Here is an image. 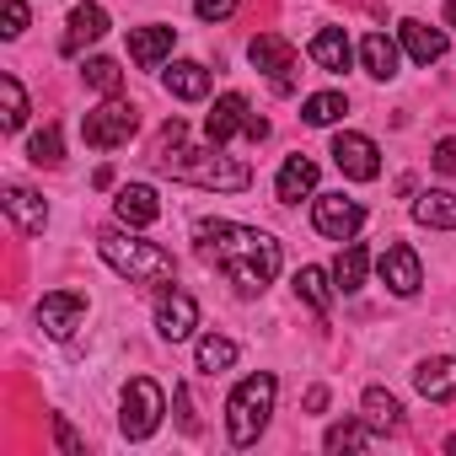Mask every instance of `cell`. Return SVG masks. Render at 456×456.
Returning <instances> with one entry per match:
<instances>
[{
    "label": "cell",
    "mask_w": 456,
    "mask_h": 456,
    "mask_svg": "<svg viewBox=\"0 0 456 456\" xmlns=\"http://www.w3.org/2000/svg\"><path fill=\"white\" fill-rule=\"evenodd\" d=\"M199 258L209 269H220L242 296H258L274 274H280V242L253 232V225L237 220H199Z\"/></svg>",
    "instance_id": "obj_1"
},
{
    "label": "cell",
    "mask_w": 456,
    "mask_h": 456,
    "mask_svg": "<svg viewBox=\"0 0 456 456\" xmlns=\"http://www.w3.org/2000/svg\"><path fill=\"white\" fill-rule=\"evenodd\" d=\"M151 167L167 172V177H183V183H199V188H215V193H242L253 188V167L220 156V145L209 140L204 151L183 145V118H167L156 145H151Z\"/></svg>",
    "instance_id": "obj_2"
},
{
    "label": "cell",
    "mask_w": 456,
    "mask_h": 456,
    "mask_svg": "<svg viewBox=\"0 0 456 456\" xmlns=\"http://www.w3.org/2000/svg\"><path fill=\"white\" fill-rule=\"evenodd\" d=\"M97 248H102V258H108V264L129 280V285H167V280L177 274V258H172L167 248L145 242V237L102 232V237H97Z\"/></svg>",
    "instance_id": "obj_3"
},
{
    "label": "cell",
    "mask_w": 456,
    "mask_h": 456,
    "mask_svg": "<svg viewBox=\"0 0 456 456\" xmlns=\"http://www.w3.org/2000/svg\"><path fill=\"white\" fill-rule=\"evenodd\" d=\"M274 392H280V381L269 376V370H258V376H248L237 392H232V419H225V429H232V445H253L258 435H264V424H269V413H274Z\"/></svg>",
    "instance_id": "obj_4"
},
{
    "label": "cell",
    "mask_w": 456,
    "mask_h": 456,
    "mask_svg": "<svg viewBox=\"0 0 456 456\" xmlns=\"http://www.w3.org/2000/svg\"><path fill=\"white\" fill-rule=\"evenodd\" d=\"M134 129H140V113H134V102H124V97H108L102 108H92V113L81 118V140H86L92 151H118V145L134 140Z\"/></svg>",
    "instance_id": "obj_5"
},
{
    "label": "cell",
    "mask_w": 456,
    "mask_h": 456,
    "mask_svg": "<svg viewBox=\"0 0 456 456\" xmlns=\"http://www.w3.org/2000/svg\"><path fill=\"white\" fill-rule=\"evenodd\" d=\"M161 413H167V397H161V387L151 381V376H134L129 387H124V435L129 440H145V435H156V424H161Z\"/></svg>",
    "instance_id": "obj_6"
},
{
    "label": "cell",
    "mask_w": 456,
    "mask_h": 456,
    "mask_svg": "<svg viewBox=\"0 0 456 456\" xmlns=\"http://www.w3.org/2000/svg\"><path fill=\"white\" fill-rule=\"evenodd\" d=\"M204 129H209V140H215V145H225L232 134H248V140H264V134H269V124L248 108V97H242V92H225V97L215 102V113L204 118Z\"/></svg>",
    "instance_id": "obj_7"
},
{
    "label": "cell",
    "mask_w": 456,
    "mask_h": 456,
    "mask_svg": "<svg viewBox=\"0 0 456 456\" xmlns=\"http://www.w3.org/2000/svg\"><path fill=\"white\" fill-rule=\"evenodd\" d=\"M248 54H253V65L274 81V92H290V86H296V49H290V38L258 33V38L248 44Z\"/></svg>",
    "instance_id": "obj_8"
},
{
    "label": "cell",
    "mask_w": 456,
    "mask_h": 456,
    "mask_svg": "<svg viewBox=\"0 0 456 456\" xmlns=\"http://www.w3.org/2000/svg\"><path fill=\"white\" fill-rule=\"evenodd\" d=\"M81 322H86V296H81V290H49V296L38 301V328H44L49 338H70Z\"/></svg>",
    "instance_id": "obj_9"
},
{
    "label": "cell",
    "mask_w": 456,
    "mask_h": 456,
    "mask_svg": "<svg viewBox=\"0 0 456 456\" xmlns=\"http://www.w3.org/2000/svg\"><path fill=\"white\" fill-rule=\"evenodd\" d=\"M312 220H317V232H322V237H333V242H354V232L365 225V209H360L354 199H344V193H322L317 209H312Z\"/></svg>",
    "instance_id": "obj_10"
},
{
    "label": "cell",
    "mask_w": 456,
    "mask_h": 456,
    "mask_svg": "<svg viewBox=\"0 0 456 456\" xmlns=\"http://www.w3.org/2000/svg\"><path fill=\"white\" fill-rule=\"evenodd\" d=\"M376 269H381V280L392 285V296H419V285H424V269H419V253L408 248V242H392L381 258H376Z\"/></svg>",
    "instance_id": "obj_11"
},
{
    "label": "cell",
    "mask_w": 456,
    "mask_h": 456,
    "mask_svg": "<svg viewBox=\"0 0 456 456\" xmlns=\"http://www.w3.org/2000/svg\"><path fill=\"white\" fill-rule=\"evenodd\" d=\"M333 161H338V172L354 177V183H370V177L381 172L376 140H365V134H338V140H333Z\"/></svg>",
    "instance_id": "obj_12"
},
{
    "label": "cell",
    "mask_w": 456,
    "mask_h": 456,
    "mask_svg": "<svg viewBox=\"0 0 456 456\" xmlns=\"http://www.w3.org/2000/svg\"><path fill=\"white\" fill-rule=\"evenodd\" d=\"M156 328H161V338H188L193 328H199V301L193 296H183V290H167L161 301H156Z\"/></svg>",
    "instance_id": "obj_13"
},
{
    "label": "cell",
    "mask_w": 456,
    "mask_h": 456,
    "mask_svg": "<svg viewBox=\"0 0 456 456\" xmlns=\"http://www.w3.org/2000/svg\"><path fill=\"white\" fill-rule=\"evenodd\" d=\"M113 209H118L124 225H156V220H161V199H156V188H145V183H124L118 199H113Z\"/></svg>",
    "instance_id": "obj_14"
},
{
    "label": "cell",
    "mask_w": 456,
    "mask_h": 456,
    "mask_svg": "<svg viewBox=\"0 0 456 456\" xmlns=\"http://www.w3.org/2000/svg\"><path fill=\"white\" fill-rule=\"evenodd\" d=\"M413 387H419L429 403H456V360H445V354L424 360V365L413 370Z\"/></svg>",
    "instance_id": "obj_15"
},
{
    "label": "cell",
    "mask_w": 456,
    "mask_h": 456,
    "mask_svg": "<svg viewBox=\"0 0 456 456\" xmlns=\"http://www.w3.org/2000/svg\"><path fill=\"white\" fill-rule=\"evenodd\" d=\"M172 44H177L172 28H129V54H134L140 70H156V65L172 54Z\"/></svg>",
    "instance_id": "obj_16"
},
{
    "label": "cell",
    "mask_w": 456,
    "mask_h": 456,
    "mask_svg": "<svg viewBox=\"0 0 456 456\" xmlns=\"http://www.w3.org/2000/svg\"><path fill=\"white\" fill-rule=\"evenodd\" d=\"M6 215L17 220V232H44V220H49V204H44V193H33V188H6Z\"/></svg>",
    "instance_id": "obj_17"
},
{
    "label": "cell",
    "mask_w": 456,
    "mask_h": 456,
    "mask_svg": "<svg viewBox=\"0 0 456 456\" xmlns=\"http://www.w3.org/2000/svg\"><path fill=\"white\" fill-rule=\"evenodd\" d=\"M102 33H108V12H102V6H76V12H70V33H65L60 49H65V54H81V49L97 44Z\"/></svg>",
    "instance_id": "obj_18"
},
{
    "label": "cell",
    "mask_w": 456,
    "mask_h": 456,
    "mask_svg": "<svg viewBox=\"0 0 456 456\" xmlns=\"http://www.w3.org/2000/svg\"><path fill=\"white\" fill-rule=\"evenodd\" d=\"M397 33H403V44H408V54L419 60V65H435L440 54H445V33L440 28H429V22H397Z\"/></svg>",
    "instance_id": "obj_19"
},
{
    "label": "cell",
    "mask_w": 456,
    "mask_h": 456,
    "mask_svg": "<svg viewBox=\"0 0 456 456\" xmlns=\"http://www.w3.org/2000/svg\"><path fill=\"white\" fill-rule=\"evenodd\" d=\"M312 188H317V161L312 156H285V167H280V204H296Z\"/></svg>",
    "instance_id": "obj_20"
},
{
    "label": "cell",
    "mask_w": 456,
    "mask_h": 456,
    "mask_svg": "<svg viewBox=\"0 0 456 456\" xmlns=\"http://www.w3.org/2000/svg\"><path fill=\"white\" fill-rule=\"evenodd\" d=\"M167 92L183 97V102H199V97H209V70H204L199 60H177V65L167 70Z\"/></svg>",
    "instance_id": "obj_21"
},
{
    "label": "cell",
    "mask_w": 456,
    "mask_h": 456,
    "mask_svg": "<svg viewBox=\"0 0 456 456\" xmlns=\"http://www.w3.org/2000/svg\"><path fill=\"white\" fill-rule=\"evenodd\" d=\"M413 220H419V225H435V232H456V193H445V188L424 193V199L413 204Z\"/></svg>",
    "instance_id": "obj_22"
},
{
    "label": "cell",
    "mask_w": 456,
    "mask_h": 456,
    "mask_svg": "<svg viewBox=\"0 0 456 456\" xmlns=\"http://www.w3.org/2000/svg\"><path fill=\"white\" fill-rule=\"evenodd\" d=\"M312 60H317L322 70L344 76V70H349V38H344L338 28H322V33L312 38Z\"/></svg>",
    "instance_id": "obj_23"
},
{
    "label": "cell",
    "mask_w": 456,
    "mask_h": 456,
    "mask_svg": "<svg viewBox=\"0 0 456 456\" xmlns=\"http://www.w3.org/2000/svg\"><path fill=\"white\" fill-rule=\"evenodd\" d=\"M360 60H365V70H370L376 81H392V76H397V44H392L387 33H370V38L360 44Z\"/></svg>",
    "instance_id": "obj_24"
},
{
    "label": "cell",
    "mask_w": 456,
    "mask_h": 456,
    "mask_svg": "<svg viewBox=\"0 0 456 456\" xmlns=\"http://www.w3.org/2000/svg\"><path fill=\"white\" fill-rule=\"evenodd\" d=\"M365 269H370V253H365L360 242H344V253H338V264H333L338 290H344V296H354V290L365 285Z\"/></svg>",
    "instance_id": "obj_25"
},
{
    "label": "cell",
    "mask_w": 456,
    "mask_h": 456,
    "mask_svg": "<svg viewBox=\"0 0 456 456\" xmlns=\"http://www.w3.org/2000/svg\"><path fill=\"white\" fill-rule=\"evenodd\" d=\"M381 440V429L365 419V424H354V419H344V424H333L328 435H322V445L328 451H360V445H376Z\"/></svg>",
    "instance_id": "obj_26"
},
{
    "label": "cell",
    "mask_w": 456,
    "mask_h": 456,
    "mask_svg": "<svg viewBox=\"0 0 456 456\" xmlns=\"http://www.w3.org/2000/svg\"><path fill=\"white\" fill-rule=\"evenodd\" d=\"M365 419L387 435V429H403V403L392 397V392H381V387H370L365 392Z\"/></svg>",
    "instance_id": "obj_27"
},
{
    "label": "cell",
    "mask_w": 456,
    "mask_h": 456,
    "mask_svg": "<svg viewBox=\"0 0 456 456\" xmlns=\"http://www.w3.org/2000/svg\"><path fill=\"white\" fill-rule=\"evenodd\" d=\"M344 113H349L344 92H317V97H306V108H301V118H306L312 129H322V124H333V118H344Z\"/></svg>",
    "instance_id": "obj_28"
},
{
    "label": "cell",
    "mask_w": 456,
    "mask_h": 456,
    "mask_svg": "<svg viewBox=\"0 0 456 456\" xmlns=\"http://www.w3.org/2000/svg\"><path fill=\"white\" fill-rule=\"evenodd\" d=\"M237 365V344L232 338H199V370H232Z\"/></svg>",
    "instance_id": "obj_29"
},
{
    "label": "cell",
    "mask_w": 456,
    "mask_h": 456,
    "mask_svg": "<svg viewBox=\"0 0 456 456\" xmlns=\"http://www.w3.org/2000/svg\"><path fill=\"white\" fill-rule=\"evenodd\" d=\"M28 156H33L38 167H60V161H65V145H60V124H44V129L28 140Z\"/></svg>",
    "instance_id": "obj_30"
},
{
    "label": "cell",
    "mask_w": 456,
    "mask_h": 456,
    "mask_svg": "<svg viewBox=\"0 0 456 456\" xmlns=\"http://www.w3.org/2000/svg\"><path fill=\"white\" fill-rule=\"evenodd\" d=\"M296 296H301L306 306H317V312L333 306V290H328V274H322V269H301V274H296Z\"/></svg>",
    "instance_id": "obj_31"
},
{
    "label": "cell",
    "mask_w": 456,
    "mask_h": 456,
    "mask_svg": "<svg viewBox=\"0 0 456 456\" xmlns=\"http://www.w3.org/2000/svg\"><path fill=\"white\" fill-rule=\"evenodd\" d=\"M0 102H6V129L17 134V129L28 124V92H22L17 76H0Z\"/></svg>",
    "instance_id": "obj_32"
},
{
    "label": "cell",
    "mask_w": 456,
    "mask_h": 456,
    "mask_svg": "<svg viewBox=\"0 0 456 456\" xmlns=\"http://www.w3.org/2000/svg\"><path fill=\"white\" fill-rule=\"evenodd\" d=\"M97 92H108V97H118V86H124V70L113 65V60H86V70H81Z\"/></svg>",
    "instance_id": "obj_33"
},
{
    "label": "cell",
    "mask_w": 456,
    "mask_h": 456,
    "mask_svg": "<svg viewBox=\"0 0 456 456\" xmlns=\"http://www.w3.org/2000/svg\"><path fill=\"white\" fill-rule=\"evenodd\" d=\"M193 12H199V22H225L237 12V0H193Z\"/></svg>",
    "instance_id": "obj_34"
},
{
    "label": "cell",
    "mask_w": 456,
    "mask_h": 456,
    "mask_svg": "<svg viewBox=\"0 0 456 456\" xmlns=\"http://www.w3.org/2000/svg\"><path fill=\"white\" fill-rule=\"evenodd\" d=\"M0 6H6V38H22L28 33V6L22 0H0Z\"/></svg>",
    "instance_id": "obj_35"
},
{
    "label": "cell",
    "mask_w": 456,
    "mask_h": 456,
    "mask_svg": "<svg viewBox=\"0 0 456 456\" xmlns=\"http://www.w3.org/2000/svg\"><path fill=\"white\" fill-rule=\"evenodd\" d=\"M429 167H435V172H445V177H456V140H440V145H435V156H429Z\"/></svg>",
    "instance_id": "obj_36"
},
{
    "label": "cell",
    "mask_w": 456,
    "mask_h": 456,
    "mask_svg": "<svg viewBox=\"0 0 456 456\" xmlns=\"http://www.w3.org/2000/svg\"><path fill=\"white\" fill-rule=\"evenodd\" d=\"M54 435H60V451H70V456H81V451H86V445H81V435H76L65 419H54Z\"/></svg>",
    "instance_id": "obj_37"
},
{
    "label": "cell",
    "mask_w": 456,
    "mask_h": 456,
    "mask_svg": "<svg viewBox=\"0 0 456 456\" xmlns=\"http://www.w3.org/2000/svg\"><path fill=\"white\" fill-rule=\"evenodd\" d=\"M177 419H183V429H188V435L199 429V419H193V403H188V387H177Z\"/></svg>",
    "instance_id": "obj_38"
},
{
    "label": "cell",
    "mask_w": 456,
    "mask_h": 456,
    "mask_svg": "<svg viewBox=\"0 0 456 456\" xmlns=\"http://www.w3.org/2000/svg\"><path fill=\"white\" fill-rule=\"evenodd\" d=\"M322 408H328V387H312L306 392V413H322Z\"/></svg>",
    "instance_id": "obj_39"
},
{
    "label": "cell",
    "mask_w": 456,
    "mask_h": 456,
    "mask_svg": "<svg viewBox=\"0 0 456 456\" xmlns=\"http://www.w3.org/2000/svg\"><path fill=\"white\" fill-rule=\"evenodd\" d=\"M445 22H451V28H456V0H451V6H445Z\"/></svg>",
    "instance_id": "obj_40"
}]
</instances>
